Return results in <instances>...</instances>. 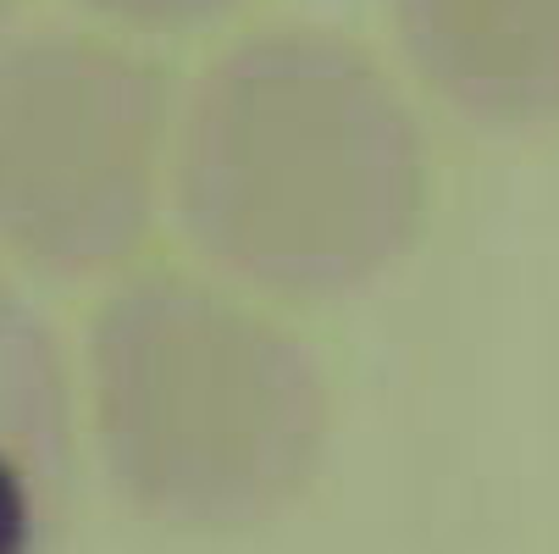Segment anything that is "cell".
I'll return each instance as SVG.
<instances>
[{
	"label": "cell",
	"instance_id": "6da1fadb",
	"mask_svg": "<svg viewBox=\"0 0 559 554\" xmlns=\"http://www.w3.org/2000/svg\"><path fill=\"white\" fill-rule=\"evenodd\" d=\"M173 200L189 245L227 278L277 299H338L416 245L427 150L366 50L272 28L194 84Z\"/></svg>",
	"mask_w": 559,
	"mask_h": 554
},
{
	"label": "cell",
	"instance_id": "7a4b0ae2",
	"mask_svg": "<svg viewBox=\"0 0 559 554\" xmlns=\"http://www.w3.org/2000/svg\"><path fill=\"white\" fill-rule=\"evenodd\" d=\"M84 377L117 494L167 527L272 521L322 471V366L216 283L144 272L111 288L90 316Z\"/></svg>",
	"mask_w": 559,
	"mask_h": 554
},
{
	"label": "cell",
	"instance_id": "3957f363",
	"mask_svg": "<svg viewBox=\"0 0 559 554\" xmlns=\"http://www.w3.org/2000/svg\"><path fill=\"white\" fill-rule=\"evenodd\" d=\"M173 95L90 34L0 45V256L50 278L122 267L155 222Z\"/></svg>",
	"mask_w": 559,
	"mask_h": 554
},
{
	"label": "cell",
	"instance_id": "277c9868",
	"mask_svg": "<svg viewBox=\"0 0 559 554\" xmlns=\"http://www.w3.org/2000/svg\"><path fill=\"white\" fill-rule=\"evenodd\" d=\"M427 90L483 128L559 122V0H393Z\"/></svg>",
	"mask_w": 559,
	"mask_h": 554
},
{
	"label": "cell",
	"instance_id": "5b68a950",
	"mask_svg": "<svg viewBox=\"0 0 559 554\" xmlns=\"http://www.w3.org/2000/svg\"><path fill=\"white\" fill-rule=\"evenodd\" d=\"M72 465L78 438L61 344L0 278V554H61Z\"/></svg>",
	"mask_w": 559,
	"mask_h": 554
},
{
	"label": "cell",
	"instance_id": "8992f818",
	"mask_svg": "<svg viewBox=\"0 0 559 554\" xmlns=\"http://www.w3.org/2000/svg\"><path fill=\"white\" fill-rule=\"evenodd\" d=\"M90 12L144 28V34H183V28H205L222 12H233L238 0H84Z\"/></svg>",
	"mask_w": 559,
	"mask_h": 554
},
{
	"label": "cell",
	"instance_id": "52a82bcc",
	"mask_svg": "<svg viewBox=\"0 0 559 554\" xmlns=\"http://www.w3.org/2000/svg\"><path fill=\"white\" fill-rule=\"evenodd\" d=\"M12 7H17V0H0V17H7V12H12Z\"/></svg>",
	"mask_w": 559,
	"mask_h": 554
}]
</instances>
